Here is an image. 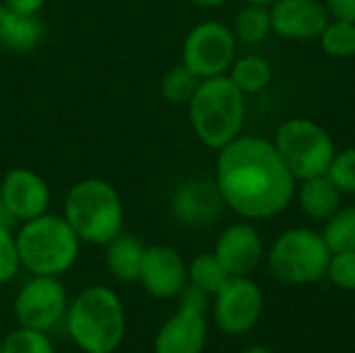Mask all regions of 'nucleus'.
<instances>
[{
    "label": "nucleus",
    "mask_w": 355,
    "mask_h": 353,
    "mask_svg": "<svg viewBox=\"0 0 355 353\" xmlns=\"http://www.w3.org/2000/svg\"><path fill=\"white\" fill-rule=\"evenodd\" d=\"M327 277L335 287L345 289V291H355V250L331 254Z\"/></svg>",
    "instance_id": "nucleus-29"
},
{
    "label": "nucleus",
    "mask_w": 355,
    "mask_h": 353,
    "mask_svg": "<svg viewBox=\"0 0 355 353\" xmlns=\"http://www.w3.org/2000/svg\"><path fill=\"white\" fill-rule=\"evenodd\" d=\"M208 339V320L204 314L177 310L156 333L154 353H202Z\"/></svg>",
    "instance_id": "nucleus-16"
},
{
    "label": "nucleus",
    "mask_w": 355,
    "mask_h": 353,
    "mask_svg": "<svg viewBox=\"0 0 355 353\" xmlns=\"http://www.w3.org/2000/svg\"><path fill=\"white\" fill-rule=\"evenodd\" d=\"M241 353H275V352H270V350H266V347H260V345H254V347L243 350Z\"/></svg>",
    "instance_id": "nucleus-34"
},
{
    "label": "nucleus",
    "mask_w": 355,
    "mask_h": 353,
    "mask_svg": "<svg viewBox=\"0 0 355 353\" xmlns=\"http://www.w3.org/2000/svg\"><path fill=\"white\" fill-rule=\"evenodd\" d=\"M64 325L83 353H114L127 331L123 302L106 285H89L77 293L67 308Z\"/></svg>",
    "instance_id": "nucleus-2"
},
{
    "label": "nucleus",
    "mask_w": 355,
    "mask_h": 353,
    "mask_svg": "<svg viewBox=\"0 0 355 353\" xmlns=\"http://www.w3.org/2000/svg\"><path fill=\"white\" fill-rule=\"evenodd\" d=\"M137 281L152 298L171 300L187 285V264L177 250L168 246H150L146 248Z\"/></svg>",
    "instance_id": "nucleus-14"
},
{
    "label": "nucleus",
    "mask_w": 355,
    "mask_h": 353,
    "mask_svg": "<svg viewBox=\"0 0 355 353\" xmlns=\"http://www.w3.org/2000/svg\"><path fill=\"white\" fill-rule=\"evenodd\" d=\"M245 2H252V4H262V6H270L275 0H245Z\"/></svg>",
    "instance_id": "nucleus-35"
},
{
    "label": "nucleus",
    "mask_w": 355,
    "mask_h": 353,
    "mask_svg": "<svg viewBox=\"0 0 355 353\" xmlns=\"http://www.w3.org/2000/svg\"><path fill=\"white\" fill-rule=\"evenodd\" d=\"M212 298L214 322L227 335L237 337L250 333L262 316V289L248 277H229Z\"/></svg>",
    "instance_id": "nucleus-10"
},
{
    "label": "nucleus",
    "mask_w": 355,
    "mask_h": 353,
    "mask_svg": "<svg viewBox=\"0 0 355 353\" xmlns=\"http://www.w3.org/2000/svg\"><path fill=\"white\" fill-rule=\"evenodd\" d=\"M179 298V308L181 310H189V312H196V314H208V308H210V293L202 291L200 287L196 285H185L183 291L177 295Z\"/></svg>",
    "instance_id": "nucleus-30"
},
{
    "label": "nucleus",
    "mask_w": 355,
    "mask_h": 353,
    "mask_svg": "<svg viewBox=\"0 0 355 353\" xmlns=\"http://www.w3.org/2000/svg\"><path fill=\"white\" fill-rule=\"evenodd\" d=\"M231 29H233L237 42H241V44L254 46V44L264 42V40L268 37V33L272 31L268 6L248 2L245 6H241V8L237 10Z\"/></svg>",
    "instance_id": "nucleus-21"
},
{
    "label": "nucleus",
    "mask_w": 355,
    "mask_h": 353,
    "mask_svg": "<svg viewBox=\"0 0 355 353\" xmlns=\"http://www.w3.org/2000/svg\"><path fill=\"white\" fill-rule=\"evenodd\" d=\"M21 268L40 277L69 273L81 250V239L62 214L46 212L21 223L15 233Z\"/></svg>",
    "instance_id": "nucleus-4"
},
{
    "label": "nucleus",
    "mask_w": 355,
    "mask_h": 353,
    "mask_svg": "<svg viewBox=\"0 0 355 353\" xmlns=\"http://www.w3.org/2000/svg\"><path fill=\"white\" fill-rule=\"evenodd\" d=\"M189 125L196 137L210 150H220L237 135L245 121V94L229 75L202 79L187 102Z\"/></svg>",
    "instance_id": "nucleus-3"
},
{
    "label": "nucleus",
    "mask_w": 355,
    "mask_h": 353,
    "mask_svg": "<svg viewBox=\"0 0 355 353\" xmlns=\"http://www.w3.org/2000/svg\"><path fill=\"white\" fill-rule=\"evenodd\" d=\"M216 187L225 206L248 221H266L291 204L297 179L275 144L260 135H237L216 156Z\"/></svg>",
    "instance_id": "nucleus-1"
},
{
    "label": "nucleus",
    "mask_w": 355,
    "mask_h": 353,
    "mask_svg": "<svg viewBox=\"0 0 355 353\" xmlns=\"http://www.w3.org/2000/svg\"><path fill=\"white\" fill-rule=\"evenodd\" d=\"M237 52L233 29L220 21H202L183 40L181 62L200 79L227 75Z\"/></svg>",
    "instance_id": "nucleus-8"
},
{
    "label": "nucleus",
    "mask_w": 355,
    "mask_h": 353,
    "mask_svg": "<svg viewBox=\"0 0 355 353\" xmlns=\"http://www.w3.org/2000/svg\"><path fill=\"white\" fill-rule=\"evenodd\" d=\"M200 81L202 79L193 71H189L183 62H179L164 73V77L160 81V94L168 104L181 106L191 100Z\"/></svg>",
    "instance_id": "nucleus-24"
},
{
    "label": "nucleus",
    "mask_w": 355,
    "mask_h": 353,
    "mask_svg": "<svg viewBox=\"0 0 355 353\" xmlns=\"http://www.w3.org/2000/svg\"><path fill=\"white\" fill-rule=\"evenodd\" d=\"M187 2H191L196 6H202V8H216V6H223L229 0H187Z\"/></svg>",
    "instance_id": "nucleus-33"
},
{
    "label": "nucleus",
    "mask_w": 355,
    "mask_h": 353,
    "mask_svg": "<svg viewBox=\"0 0 355 353\" xmlns=\"http://www.w3.org/2000/svg\"><path fill=\"white\" fill-rule=\"evenodd\" d=\"M6 6H10L17 12H25V15H40V10L46 6L48 0H2Z\"/></svg>",
    "instance_id": "nucleus-32"
},
{
    "label": "nucleus",
    "mask_w": 355,
    "mask_h": 353,
    "mask_svg": "<svg viewBox=\"0 0 355 353\" xmlns=\"http://www.w3.org/2000/svg\"><path fill=\"white\" fill-rule=\"evenodd\" d=\"M67 308L69 298L60 279L40 275H31V279L21 285L12 304L17 325L42 333L56 329L64 320Z\"/></svg>",
    "instance_id": "nucleus-9"
},
{
    "label": "nucleus",
    "mask_w": 355,
    "mask_h": 353,
    "mask_svg": "<svg viewBox=\"0 0 355 353\" xmlns=\"http://www.w3.org/2000/svg\"><path fill=\"white\" fill-rule=\"evenodd\" d=\"M225 200L214 179L191 177L181 181L171 198V212L175 221L189 229H204L214 225L225 210Z\"/></svg>",
    "instance_id": "nucleus-12"
},
{
    "label": "nucleus",
    "mask_w": 355,
    "mask_h": 353,
    "mask_svg": "<svg viewBox=\"0 0 355 353\" xmlns=\"http://www.w3.org/2000/svg\"><path fill=\"white\" fill-rule=\"evenodd\" d=\"M270 27L283 40H318L329 23L322 0H275L270 6Z\"/></svg>",
    "instance_id": "nucleus-13"
},
{
    "label": "nucleus",
    "mask_w": 355,
    "mask_h": 353,
    "mask_svg": "<svg viewBox=\"0 0 355 353\" xmlns=\"http://www.w3.org/2000/svg\"><path fill=\"white\" fill-rule=\"evenodd\" d=\"M320 235L331 254L355 250V206H341L329 221H324Z\"/></svg>",
    "instance_id": "nucleus-23"
},
{
    "label": "nucleus",
    "mask_w": 355,
    "mask_h": 353,
    "mask_svg": "<svg viewBox=\"0 0 355 353\" xmlns=\"http://www.w3.org/2000/svg\"><path fill=\"white\" fill-rule=\"evenodd\" d=\"M52 191L44 177L19 166L4 173L0 181V221L25 223L50 212Z\"/></svg>",
    "instance_id": "nucleus-11"
},
{
    "label": "nucleus",
    "mask_w": 355,
    "mask_h": 353,
    "mask_svg": "<svg viewBox=\"0 0 355 353\" xmlns=\"http://www.w3.org/2000/svg\"><path fill=\"white\" fill-rule=\"evenodd\" d=\"M272 144L297 181L327 175L337 152L331 133L320 123L306 117L283 121L277 127Z\"/></svg>",
    "instance_id": "nucleus-6"
},
{
    "label": "nucleus",
    "mask_w": 355,
    "mask_h": 353,
    "mask_svg": "<svg viewBox=\"0 0 355 353\" xmlns=\"http://www.w3.org/2000/svg\"><path fill=\"white\" fill-rule=\"evenodd\" d=\"M327 175L341 193H355V146L335 152Z\"/></svg>",
    "instance_id": "nucleus-27"
},
{
    "label": "nucleus",
    "mask_w": 355,
    "mask_h": 353,
    "mask_svg": "<svg viewBox=\"0 0 355 353\" xmlns=\"http://www.w3.org/2000/svg\"><path fill=\"white\" fill-rule=\"evenodd\" d=\"M21 268L19 254H17V241L10 225L0 221V285L10 283Z\"/></svg>",
    "instance_id": "nucleus-28"
},
{
    "label": "nucleus",
    "mask_w": 355,
    "mask_h": 353,
    "mask_svg": "<svg viewBox=\"0 0 355 353\" xmlns=\"http://www.w3.org/2000/svg\"><path fill=\"white\" fill-rule=\"evenodd\" d=\"M62 216L81 243L106 246L123 233L125 208L116 187L104 179H81L64 196Z\"/></svg>",
    "instance_id": "nucleus-5"
},
{
    "label": "nucleus",
    "mask_w": 355,
    "mask_h": 353,
    "mask_svg": "<svg viewBox=\"0 0 355 353\" xmlns=\"http://www.w3.org/2000/svg\"><path fill=\"white\" fill-rule=\"evenodd\" d=\"M295 196L302 212L308 218L322 221V223L329 221L341 208V200H343V193L329 179V175H318L300 181Z\"/></svg>",
    "instance_id": "nucleus-18"
},
{
    "label": "nucleus",
    "mask_w": 355,
    "mask_h": 353,
    "mask_svg": "<svg viewBox=\"0 0 355 353\" xmlns=\"http://www.w3.org/2000/svg\"><path fill=\"white\" fill-rule=\"evenodd\" d=\"M0 353H2V339H0Z\"/></svg>",
    "instance_id": "nucleus-36"
},
{
    "label": "nucleus",
    "mask_w": 355,
    "mask_h": 353,
    "mask_svg": "<svg viewBox=\"0 0 355 353\" xmlns=\"http://www.w3.org/2000/svg\"><path fill=\"white\" fill-rule=\"evenodd\" d=\"M2 353H54L48 333L17 327L2 339Z\"/></svg>",
    "instance_id": "nucleus-26"
},
{
    "label": "nucleus",
    "mask_w": 355,
    "mask_h": 353,
    "mask_svg": "<svg viewBox=\"0 0 355 353\" xmlns=\"http://www.w3.org/2000/svg\"><path fill=\"white\" fill-rule=\"evenodd\" d=\"M318 42L322 50L333 58L355 56V21L329 19Z\"/></svg>",
    "instance_id": "nucleus-25"
},
{
    "label": "nucleus",
    "mask_w": 355,
    "mask_h": 353,
    "mask_svg": "<svg viewBox=\"0 0 355 353\" xmlns=\"http://www.w3.org/2000/svg\"><path fill=\"white\" fill-rule=\"evenodd\" d=\"M44 37V23L37 15L17 12L0 2V46L10 52H33Z\"/></svg>",
    "instance_id": "nucleus-17"
},
{
    "label": "nucleus",
    "mask_w": 355,
    "mask_h": 353,
    "mask_svg": "<svg viewBox=\"0 0 355 353\" xmlns=\"http://www.w3.org/2000/svg\"><path fill=\"white\" fill-rule=\"evenodd\" d=\"M331 19L355 21V0H322Z\"/></svg>",
    "instance_id": "nucleus-31"
},
{
    "label": "nucleus",
    "mask_w": 355,
    "mask_h": 353,
    "mask_svg": "<svg viewBox=\"0 0 355 353\" xmlns=\"http://www.w3.org/2000/svg\"><path fill=\"white\" fill-rule=\"evenodd\" d=\"M229 79L248 96L266 89L272 81V67L266 58L258 54H245L235 58L229 69Z\"/></svg>",
    "instance_id": "nucleus-20"
},
{
    "label": "nucleus",
    "mask_w": 355,
    "mask_h": 353,
    "mask_svg": "<svg viewBox=\"0 0 355 353\" xmlns=\"http://www.w3.org/2000/svg\"><path fill=\"white\" fill-rule=\"evenodd\" d=\"M229 277L231 275L218 262V258L214 256V252L198 254L187 264V283L200 287L202 291H206L210 295H214L229 281Z\"/></svg>",
    "instance_id": "nucleus-22"
},
{
    "label": "nucleus",
    "mask_w": 355,
    "mask_h": 353,
    "mask_svg": "<svg viewBox=\"0 0 355 353\" xmlns=\"http://www.w3.org/2000/svg\"><path fill=\"white\" fill-rule=\"evenodd\" d=\"M146 256V246L133 235H116L106 243L104 262L108 273L121 283H133L139 279L141 262Z\"/></svg>",
    "instance_id": "nucleus-19"
},
{
    "label": "nucleus",
    "mask_w": 355,
    "mask_h": 353,
    "mask_svg": "<svg viewBox=\"0 0 355 353\" xmlns=\"http://www.w3.org/2000/svg\"><path fill=\"white\" fill-rule=\"evenodd\" d=\"M331 250L312 229H289L268 250V270L285 285H310L327 277Z\"/></svg>",
    "instance_id": "nucleus-7"
},
{
    "label": "nucleus",
    "mask_w": 355,
    "mask_h": 353,
    "mask_svg": "<svg viewBox=\"0 0 355 353\" xmlns=\"http://www.w3.org/2000/svg\"><path fill=\"white\" fill-rule=\"evenodd\" d=\"M264 246L260 233L250 223H233L220 231L214 256L231 277H248L262 260Z\"/></svg>",
    "instance_id": "nucleus-15"
}]
</instances>
